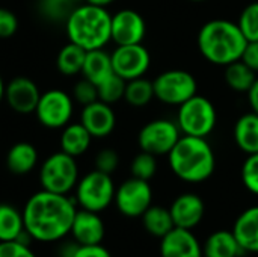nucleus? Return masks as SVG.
Listing matches in <instances>:
<instances>
[{"instance_id": "1", "label": "nucleus", "mask_w": 258, "mask_h": 257, "mask_svg": "<svg viewBox=\"0 0 258 257\" xmlns=\"http://www.w3.org/2000/svg\"><path fill=\"white\" fill-rule=\"evenodd\" d=\"M77 212L76 200L45 189L35 192L24 204V229L38 242H57L71 232Z\"/></svg>"}, {"instance_id": "2", "label": "nucleus", "mask_w": 258, "mask_h": 257, "mask_svg": "<svg viewBox=\"0 0 258 257\" xmlns=\"http://www.w3.org/2000/svg\"><path fill=\"white\" fill-rule=\"evenodd\" d=\"M171 171L186 183H201L212 177L216 168L215 151L206 138L181 135L168 155Z\"/></svg>"}, {"instance_id": "3", "label": "nucleus", "mask_w": 258, "mask_h": 257, "mask_svg": "<svg viewBox=\"0 0 258 257\" xmlns=\"http://www.w3.org/2000/svg\"><path fill=\"white\" fill-rule=\"evenodd\" d=\"M198 48L201 55L215 65H228L242 58L248 39L237 23L230 20H210L198 32Z\"/></svg>"}, {"instance_id": "4", "label": "nucleus", "mask_w": 258, "mask_h": 257, "mask_svg": "<svg viewBox=\"0 0 258 257\" xmlns=\"http://www.w3.org/2000/svg\"><path fill=\"white\" fill-rule=\"evenodd\" d=\"M112 27V15L103 6L83 3L74 8L65 21L67 36L71 42L85 50L103 48L109 41Z\"/></svg>"}, {"instance_id": "5", "label": "nucleus", "mask_w": 258, "mask_h": 257, "mask_svg": "<svg viewBox=\"0 0 258 257\" xmlns=\"http://www.w3.org/2000/svg\"><path fill=\"white\" fill-rule=\"evenodd\" d=\"M218 114L215 105L204 95L195 94L178 106L177 124L183 135L207 138L216 126Z\"/></svg>"}, {"instance_id": "6", "label": "nucleus", "mask_w": 258, "mask_h": 257, "mask_svg": "<svg viewBox=\"0 0 258 257\" xmlns=\"http://www.w3.org/2000/svg\"><path fill=\"white\" fill-rule=\"evenodd\" d=\"M79 182V167L76 158L65 151H56L50 155L41 165L39 183L41 188L56 194L71 192Z\"/></svg>"}, {"instance_id": "7", "label": "nucleus", "mask_w": 258, "mask_h": 257, "mask_svg": "<svg viewBox=\"0 0 258 257\" xmlns=\"http://www.w3.org/2000/svg\"><path fill=\"white\" fill-rule=\"evenodd\" d=\"M115 185L110 174L94 170L79 179L76 185V203L80 209L103 212L107 209L115 198Z\"/></svg>"}, {"instance_id": "8", "label": "nucleus", "mask_w": 258, "mask_h": 257, "mask_svg": "<svg viewBox=\"0 0 258 257\" xmlns=\"http://www.w3.org/2000/svg\"><path fill=\"white\" fill-rule=\"evenodd\" d=\"M154 97L171 106H180L198 94V82L186 70H168L160 73L154 80Z\"/></svg>"}, {"instance_id": "9", "label": "nucleus", "mask_w": 258, "mask_h": 257, "mask_svg": "<svg viewBox=\"0 0 258 257\" xmlns=\"http://www.w3.org/2000/svg\"><path fill=\"white\" fill-rule=\"evenodd\" d=\"M181 135L183 133L177 121L159 118L147 123L141 129L138 135V144L142 151L151 153L154 156H168Z\"/></svg>"}, {"instance_id": "10", "label": "nucleus", "mask_w": 258, "mask_h": 257, "mask_svg": "<svg viewBox=\"0 0 258 257\" xmlns=\"http://www.w3.org/2000/svg\"><path fill=\"white\" fill-rule=\"evenodd\" d=\"M74 103L70 94L62 89H48L42 92L35 114L41 126L47 129H63L73 117Z\"/></svg>"}, {"instance_id": "11", "label": "nucleus", "mask_w": 258, "mask_h": 257, "mask_svg": "<svg viewBox=\"0 0 258 257\" xmlns=\"http://www.w3.org/2000/svg\"><path fill=\"white\" fill-rule=\"evenodd\" d=\"M116 209L127 218H141L153 204V189L150 182L130 177L115 191L113 198Z\"/></svg>"}, {"instance_id": "12", "label": "nucleus", "mask_w": 258, "mask_h": 257, "mask_svg": "<svg viewBox=\"0 0 258 257\" xmlns=\"http://www.w3.org/2000/svg\"><path fill=\"white\" fill-rule=\"evenodd\" d=\"M113 73L121 76L124 80H133L145 76L151 65V56L147 47L142 44L116 45L110 53Z\"/></svg>"}, {"instance_id": "13", "label": "nucleus", "mask_w": 258, "mask_h": 257, "mask_svg": "<svg viewBox=\"0 0 258 257\" xmlns=\"http://www.w3.org/2000/svg\"><path fill=\"white\" fill-rule=\"evenodd\" d=\"M147 33L144 17L135 9H121L112 15L110 36L116 45L142 44Z\"/></svg>"}, {"instance_id": "14", "label": "nucleus", "mask_w": 258, "mask_h": 257, "mask_svg": "<svg viewBox=\"0 0 258 257\" xmlns=\"http://www.w3.org/2000/svg\"><path fill=\"white\" fill-rule=\"evenodd\" d=\"M39 97L38 85L29 77H15L5 86V101L14 112L21 115L33 114Z\"/></svg>"}, {"instance_id": "15", "label": "nucleus", "mask_w": 258, "mask_h": 257, "mask_svg": "<svg viewBox=\"0 0 258 257\" xmlns=\"http://www.w3.org/2000/svg\"><path fill=\"white\" fill-rule=\"evenodd\" d=\"M169 212L175 227L194 230L203 221L206 206L198 194L184 192L172 201V204L169 206Z\"/></svg>"}, {"instance_id": "16", "label": "nucleus", "mask_w": 258, "mask_h": 257, "mask_svg": "<svg viewBox=\"0 0 258 257\" xmlns=\"http://www.w3.org/2000/svg\"><path fill=\"white\" fill-rule=\"evenodd\" d=\"M160 257H204V253L192 230L174 227L160 239Z\"/></svg>"}, {"instance_id": "17", "label": "nucleus", "mask_w": 258, "mask_h": 257, "mask_svg": "<svg viewBox=\"0 0 258 257\" xmlns=\"http://www.w3.org/2000/svg\"><path fill=\"white\" fill-rule=\"evenodd\" d=\"M80 123L86 127L92 138H106L113 132L116 126V117L110 105L97 100L83 106Z\"/></svg>"}, {"instance_id": "18", "label": "nucleus", "mask_w": 258, "mask_h": 257, "mask_svg": "<svg viewBox=\"0 0 258 257\" xmlns=\"http://www.w3.org/2000/svg\"><path fill=\"white\" fill-rule=\"evenodd\" d=\"M70 235L79 245H97L103 242L106 227L97 212L77 209Z\"/></svg>"}, {"instance_id": "19", "label": "nucleus", "mask_w": 258, "mask_h": 257, "mask_svg": "<svg viewBox=\"0 0 258 257\" xmlns=\"http://www.w3.org/2000/svg\"><path fill=\"white\" fill-rule=\"evenodd\" d=\"M233 233L245 253L258 254V206L248 208L237 217Z\"/></svg>"}, {"instance_id": "20", "label": "nucleus", "mask_w": 258, "mask_h": 257, "mask_svg": "<svg viewBox=\"0 0 258 257\" xmlns=\"http://www.w3.org/2000/svg\"><path fill=\"white\" fill-rule=\"evenodd\" d=\"M203 253L204 257H242L246 254L233 230H218L209 235L203 244Z\"/></svg>"}, {"instance_id": "21", "label": "nucleus", "mask_w": 258, "mask_h": 257, "mask_svg": "<svg viewBox=\"0 0 258 257\" xmlns=\"http://www.w3.org/2000/svg\"><path fill=\"white\" fill-rule=\"evenodd\" d=\"M38 164V150L30 142L14 144L6 155V167L12 174L24 176L29 174Z\"/></svg>"}, {"instance_id": "22", "label": "nucleus", "mask_w": 258, "mask_h": 257, "mask_svg": "<svg viewBox=\"0 0 258 257\" xmlns=\"http://www.w3.org/2000/svg\"><path fill=\"white\" fill-rule=\"evenodd\" d=\"M234 141L237 147L246 153H258V115L254 112L242 115L234 124Z\"/></svg>"}, {"instance_id": "23", "label": "nucleus", "mask_w": 258, "mask_h": 257, "mask_svg": "<svg viewBox=\"0 0 258 257\" xmlns=\"http://www.w3.org/2000/svg\"><path fill=\"white\" fill-rule=\"evenodd\" d=\"M92 136L82 123H68L60 135V150L73 158L88 151Z\"/></svg>"}, {"instance_id": "24", "label": "nucleus", "mask_w": 258, "mask_h": 257, "mask_svg": "<svg viewBox=\"0 0 258 257\" xmlns=\"http://www.w3.org/2000/svg\"><path fill=\"white\" fill-rule=\"evenodd\" d=\"M112 73H113V67H112L110 53L104 52L103 48L86 52L85 64H83V68H82V74H83L85 79H88L92 83L98 85L100 82H103Z\"/></svg>"}, {"instance_id": "25", "label": "nucleus", "mask_w": 258, "mask_h": 257, "mask_svg": "<svg viewBox=\"0 0 258 257\" xmlns=\"http://www.w3.org/2000/svg\"><path fill=\"white\" fill-rule=\"evenodd\" d=\"M142 218V224H144V229L151 235V236H156V238H163L165 235H168L175 226H174V220L171 217V212H169V208H162V206H150L144 215L141 217Z\"/></svg>"}, {"instance_id": "26", "label": "nucleus", "mask_w": 258, "mask_h": 257, "mask_svg": "<svg viewBox=\"0 0 258 257\" xmlns=\"http://www.w3.org/2000/svg\"><path fill=\"white\" fill-rule=\"evenodd\" d=\"M86 52L83 47L74 44V42H68L67 45H63L56 58V67L57 70L63 74V76H76L79 73H82L83 64H85V58H86Z\"/></svg>"}, {"instance_id": "27", "label": "nucleus", "mask_w": 258, "mask_h": 257, "mask_svg": "<svg viewBox=\"0 0 258 257\" xmlns=\"http://www.w3.org/2000/svg\"><path fill=\"white\" fill-rule=\"evenodd\" d=\"M225 82L236 92H248L257 80V73L242 59L225 65Z\"/></svg>"}, {"instance_id": "28", "label": "nucleus", "mask_w": 258, "mask_h": 257, "mask_svg": "<svg viewBox=\"0 0 258 257\" xmlns=\"http://www.w3.org/2000/svg\"><path fill=\"white\" fill-rule=\"evenodd\" d=\"M23 230V212L12 204L0 203V242L15 241Z\"/></svg>"}, {"instance_id": "29", "label": "nucleus", "mask_w": 258, "mask_h": 257, "mask_svg": "<svg viewBox=\"0 0 258 257\" xmlns=\"http://www.w3.org/2000/svg\"><path fill=\"white\" fill-rule=\"evenodd\" d=\"M154 97V86L153 82L142 77L133 79V80H127L125 85V94H124V100L135 106V108H142L147 106Z\"/></svg>"}, {"instance_id": "30", "label": "nucleus", "mask_w": 258, "mask_h": 257, "mask_svg": "<svg viewBox=\"0 0 258 257\" xmlns=\"http://www.w3.org/2000/svg\"><path fill=\"white\" fill-rule=\"evenodd\" d=\"M125 85H127V80H124L116 73H112L110 76H107L103 82H100L97 85L98 100H101L107 105H113V103L119 101L121 98H124Z\"/></svg>"}, {"instance_id": "31", "label": "nucleus", "mask_w": 258, "mask_h": 257, "mask_svg": "<svg viewBox=\"0 0 258 257\" xmlns=\"http://www.w3.org/2000/svg\"><path fill=\"white\" fill-rule=\"evenodd\" d=\"M76 6V0H39V11L50 21H67Z\"/></svg>"}, {"instance_id": "32", "label": "nucleus", "mask_w": 258, "mask_h": 257, "mask_svg": "<svg viewBox=\"0 0 258 257\" xmlns=\"http://www.w3.org/2000/svg\"><path fill=\"white\" fill-rule=\"evenodd\" d=\"M156 158L157 156L141 150V153L136 155L132 161V165H130L132 177L150 182L157 173V159Z\"/></svg>"}, {"instance_id": "33", "label": "nucleus", "mask_w": 258, "mask_h": 257, "mask_svg": "<svg viewBox=\"0 0 258 257\" xmlns=\"http://www.w3.org/2000/svg\"><path fill=\"white\" fill-rule=\"evenodd\" d=\"M237 24L248 41H258V2L243 8Z\"/></svg>"}, {"instance_id": "34", "label": "nucleus", "mask_w": 258, "mask_h": 257, "mask_svg": "<svg viewBox=\"0 0 258 257\" xmlns=\"http://www.w3.org/2000/svg\"><path fill=\"white\" fill-rule=\"evenodd\" d=\"M242 182L245 188L254 194L258 195V153L248 155L246 161L242 165Z\"/></svg>"}, {"instance_id": "35", "label": "nucleus", "mask_w": 258, "mask_h": 257, "mask_svg": "<svg viewBox=\"0 0 258 257\" xmlns=\"http://www.w3.org/2000/svg\"><path fill=\"white\" fill-rule=\"evenodd\" d=\"M73 98H74L77 103L83 105V106L97 101V100H98V89H97V85L92 83L91 80H88V79L83 77L82 80H79V82L74 85Z\"/></svg>"}, {"instance_id": "36", "label": "nucleus", "mask_w": 258, "mask_h": 257, "mask_svg": "<svg viewBox=\"0 0 258 257\" xmlns=\"http://www.w3.org/2000/svg\"><path fill=\"white\" fill-rule=\"evenodd\" d=\"M118 165H119V156L112 148H104V150L98 151L95 156V170H98L101 173L112 176V173L116 171Z\"/></svg>"}, {"instance_id": "37", "label": "nucleus", "mask_w": 258, "mask_h": 257, "mask_svg": "<svg viewBox=\"0 0 258 257\" xmlns=\"http://www.w3.org/2000/svg\"><path fill=\"white\" fill-rule=\"evenodd\" d=\"M18 29L17 15L6 8H0V38H11Z\"/></svg>"}, {"instance_id": "38", "label": "nucleus", "mask_w": 258, "mask_h": 257, "mask_svg": "<svg viewBox=\"0 0 258 257\" xmlns=\"http://www.w3.org/2000/svg\"><path fill=\"white\" fill-rule=\"evenodd\" d=\"M0 257H36L29 245H23L17 241L0 242Z\"/></svg>"}, {"instance_id": "39", "label": "nucleus", "mask_w": 258, "mask_h": 257, "mask_svg": "<svg viewBox=\"0 0 258 257\" xmlns=\"http://www.w3.org/2000/svg\"><path fill=\"white\" fill-rule=\"evenodd\" d=\"M249 68L258 73V41H248L242 58H240Z\"/></svg>"}, {"instance_id": "40", "label": "nucleus", "mask_w": 258, "mask_h": 257, "mask_svg": "<svg viewBox=\"0 0 258 257\" xmlns=\"http://www.w3.org/2000/svg\"><path fill=\"white\" fill-rule=\"evenodd\" d=\"M74 257H112V254L101 244H97V245H80Z\"/></svg>"}, {"instance_id": "41", "label": "nucleus", "mask_w": 258, "mask_h": 257, "mask_svg": "<svg viewBox=\"0 0 258 257\" xmlns=\"http://www.w3.org/2000/svg\"><path fill=\"white\" fill-rule=\"evenodd\" d=\"M246 94H248V101H249L251 111L258 115V77Z\"/></svg>"}, {"instance_id": "42", "label": "nucleus", "mask_w": 258, "mask_h": 257, "mask_svg": "<svg viewBox=\"0 0 258 257\" xmlns=\"http://www.w3.org/2000/svg\"><path fill=\"white\" fill-rule=\"evenodd\" d=\"M86 3H91V5H97V6H103V8H106V6H109L110 3H113L115 0H85Z\"/></svg>"}, {"instance_id": "43", "label": "nucleus", "mask_w": 258, "mask_h": 257, "mask_svg": "<svg viewBox=\"0 0 258 257\" xmlns=\"http://www.w3.org/2000/svg\"><path fill=\"white\" fill-rule=\"evenodd\" d=\"M5 82H3V79H2V76H0V103L5 100Z\"/></svg>"}, {"instance_id": "44", "label": "nucleus", "mask_w": 258, "mask_h": 257, "mask_svg": "<svg viewBox=\"0 0 258 257\" xmlns=\"http://www.w3.org/2000/svg\"><path fill=\"white\" fill-rule=\"evenodd\" d=\"M192 2H204V0H192Z\"/></svg>"}]
</instances>
